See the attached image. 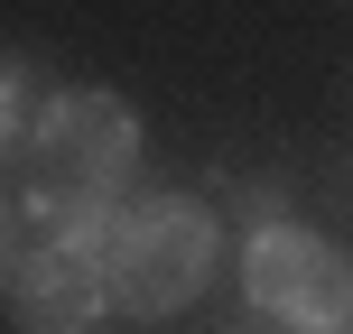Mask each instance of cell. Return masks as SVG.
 <instances>
[{"instance_id": "cell-1", "label": "cell", "mask_w": 353, "mask_h": 334, "mask_svg": "<svg viewBox=\"0 0 353 334\" xmlns=\"http://www.w3.org/2000/svg\"><path fill=\"white\" fill-rule=\"evenodd\" d=\"M130 167H140L130 103H112V93H56L28 121V140H19V205L103 223V213H121L112 195L130 186Z\"/></svg>"}, {"instance_id": "cell-4", "label": "cell", "mask_w": 353, "mask_h": 334, "mask_svg": "<svg viewBox=\"0 0 353 334\" xmlns=\"http://www.w3.org/2000/svg\"><path fill=\"white\" fill-rule=\"evenodd\" d=\"M103 306H112V288H103V242H65V251H28V260H10V325H19V334H93Z\"/></svg>"}, {"instance_id": "cell-2", "label": "cell", "mask_w": 353, "mask_h": 334, "mask_svg": "<svg viewBox=\"0 0 353 334\" xmlns=\"http://www.w3.org/2000/svg\"><path fill=\"white\" fill-rule=\"evenodd\" d=\"M214 260H223V242H214V213L195 195H140V205H121L103 223V288L130 316L195 306L205 279H214Z\"/></svg>"}, {"instance_id": "cell-3", "label": "cell", "mask_w": 353, "mask_h": 334, "mask_svg": "<svg viewBox=\"0 0 353 334\" xmlns=\"http://www.w3.org/2000/svg\"><path fill=\"white\" fill-rule=\"evenodd\" d=\"M242 288H251V306L288 316L298 334H335L353 316V260L335 242H316L307 223H270L242 260Z\"/></svg>"}]
</instances>
